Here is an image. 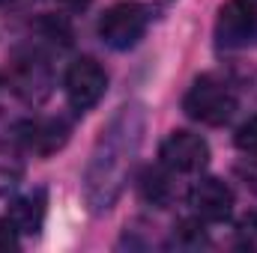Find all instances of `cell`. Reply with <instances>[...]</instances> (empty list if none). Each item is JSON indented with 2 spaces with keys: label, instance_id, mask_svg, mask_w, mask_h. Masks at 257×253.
I'll return each instance as SVG.
<instances>
[{
  "label": "cell",
  "instance_id": "1",
  "mask_svg": "<svg viewBox=\"0 0 257 253\" xmlns=\"http://www.w3.org/2000/svg\"><path fill=\"white\" fill-rule=\"evenodd\" d=\"M147 122H150L147 104L128 102L111 116V122L96 137V146L84 170V200L93 214L108 212L120 200L128 173L135 167V158L141 152Z\"/></svg>",
  "mask_w": 257,
  "mask_h": 253
},
{
  "label": "cell",
  "instance_id": "2",
  "mask_svg": "<svg viewBox=\"0 0 257 253\" xmlns=\"http://www.w3.org/2000/svg\"><path fill=\"white\" fill-rule=\"evenodd\" d=\"M183 110L194 122L224 126L236 110V90L218 74H200L183 98Z\"/></svg>",
  "mask_w": 257,
  "mask_h": 253
},
{
  "label": "cell",
  "instance_id": "3",
  "mask_svg": "<svg viewBox=\"0 0 257 253\" xmlns=\"http://www.w3.org/2000/svg\"><path fill=\"white\" fill-rule=\"evenodd\" d=\"M144 33H147V9L138 6V3H128V0L114 3L99 18V36L114 51L135 48Z\"/></svg>",
  "mask_w": 257,
  "mask_h": 253
},
{
  "label": "cell",
  "instance_id": "4",
  "mask_svg": "<svg viewBox=\"0 0 257 253\" xmlns=\"http://www.w3.org/2000/svg\"><path fill=\"white\" fill-rule=\"evenodd\" d=\"M215 42L227 51L257 42V6L251 0H227L215 18Z\"/></svg>",
  "mask_w": 257,
  "mask_h": 253
},
{
  "label": "cell",
  "instance_id": "5",
  "mask_svg": "<svg viewBox=\"0 0 257 253\" xmlns=\"http://www.w3.org/2000/svg\"><path fill=\"white\" fill-rule=\"evenodd\" d=\"M51 66L45 63L42 54L36 51H27V54H18L12 72H9V86L15 90L18 98H24L27 104H39L51 96Z\"/></svg>",
  "mask_w": 257,
  "mask_h": 253
},
{
  "label": "cell",
  "instance_id": "6",
  "mask_svg": "<svg viewBox=\"0 0 257 253\" xmlns=\"http://www.w3.org/2000/svg\"><path fill=\"white\" fill-rule=\"evenodd\" d=\"M66 98L75 110H90L93 104H99V98L105 96V86H108V74L105 68L90 60V57H81L66 68Z\"/></svg>",
  "mask_w": 257,
  "mask_h": 253
},
{
  "label": "cell",
  "instance_id": "7",
  "mask_svg": "<svg viewBox=\"0 0 257 253\" xmlns=\"http://www.w3.org/2000/svg\"><path fill=\"white\" fill-rule=\"evenodd\" d=\"M159 155H162V164H165L168 170H174V173H197V170H203L206 161H209V146H206V140H203L200 134L174 131V134L162 143Z\"/></svg>",
  "mask_w": 257,
  "mask_h": 253
},
{
  "label": "cell",
  "instance_id": "8",
  "mask_svg": "<svg viewBox=\"0 0 257 253\" xmlns=\"http://www.w3.org/2000/svg\"><path fill=\"white\" fill-rule=\"evenodd\" d=\"M15 137L33 155H54L57 149H63L66 140H69V122L60 120V116L24 120V122L15 126Z\"/></svg>",
  "mask_w": 257,
  "mask_h": 253
},
{
  "label": "cell",
  "instance_id": "9",
  "mask_svg": "<svg viewBox=\"0 0 257 253\" xmlns=\"http://www.w3.org/2000/svg\"><path fill=\"white\" fill-rule=\"evenodd\" d=\"M189 202H192L194 214L203 218V220H227L230 212H233V188L221 179H200L189 194Z\"/></svg>",
  "mask_w": 257,
  "mask_h": 253
},
{
  "label": "cell",
  "instance_id": "10",
  "mask_svg": "<svg viewBox=\"0 0 257 253\" xmlns=\"http://www.w3.org/2000/svg\"><path fill=\"white\" fill-rule=\"evenodd\" d=\"M45 212H48V200H45V190H30L24 196H18L12 206H9V220L18 232L24 236H36L45 224Z\"/></svg>",
  "mask_w": 257,
  "mask_h": 253
},
{
  "label": "cell",
  "instance_id": "11",
  "mask_svg": "<svg viewBox=\"0 0 257 253\" xmlns=\"http://www.w3.org/2000/svg\"><path fill=\"white\" fill-rule=\"evenodd\" d=\"M138 190H141V200L156 208H168L177 196V185H174V176L168 173V167H147L138 182Z\"/></svg>",
  "mask_w": 257,
  "mask_h": 253
},
{
  "label": "cell",
  "instance_id": "12",
  "mask_svg": "<svg viewBox=\"0 0 257 253\" xmlns=\"http://www.w3.org/2000/svg\"><path fill=\"white\" fill-rule=\"evenodd\" d=\"M24 179V158L15 146H9L6 140H0V194L12 190Z\"/></svg>",
  "mask_w": 257,
  "mask_h": 253
},
{
  "label": "cell",
  "instance_id": "13",
  "mask_svg": "<svg viewBox=\"0 0 257 253\" xmlns=\"http://www.w3.org/2000/svg\"><path fill=\"white\" fill-rule=\"evenodd\" d=\"M171 248H177V250H200V248H209V236L197 220H183L174 230Z\"/></svg>",
  "mask_w": 257,
  "mask_h": 253
},
{
  "label": "cell",
  "instance_id": "14",
  "mask_svg": "<svg viewBox=\"0 0 257 253\" xmlns=\"http://www.w3.org/2000/svg\"><path fill=\"white\" fill-rule=\"evenodd\" d=\"M39 33L48 39V42H54V45H72V27H69V21L60 18V15H42L39 18Z\"/></svg>",
  "mask_w": 257,
  "mask_h": 253
},
{
  "label": "cell",
  "instance_id": "15",
  "mask_svg": "<svg viewBox=\"0 0 257 253\" xmlns=\"http://www.w3.org/2000/svg\"><path fill=\"white\" fill-rule=\"evenodd\" d=\"M233 143H236V149H239V152H245V155L257 158V116L245 120L242 126L236 128Z\"/></svg>",
  "mask_w": 257,
  "mask_h": 253
},
{
  "label": "cell",
  "instance_id": "16",
  "mask_svg": "<svg viewBox=\"0 0 257 253\" xmlns=\"http://www.w3.org/2000/svg\"><path fill=\"white\" fill-rule=\"evenodd\" d=\"M236 248L257 253V214H245L236 224Z\"/></svg>",
  "mask_w": 257,
  "mask_h": 253
},
{
  "label": "cell",
  "instance_id": "17",
  "mask_svg": "<svg viewBox=\"0 0 257 253\" xmlns=\"http://www.w3.org/2000/svg\"><path fill=\"white\" fill-rule=\"evenodd\" d=\"M18 248V230L12 226V220H0V250H12Z\"/></svg>",
  "mask_w": 257,
  "mask_h": 253
},
{
  "label": "cell",
  "instance_id": "18",
  "mask_svg": "<svg viewBox=\"0 0 257 253\" xmlns=\"http://www.w3.org/2000/svg\"><path fill=\"white\" fill-rule=\"evenodd\" d=\"M236 176H242L245 188H251L257 194V164H239L236 167Z\"/></svg>",
  "mask_w": 257,
  "mask_h": 253
},
{
  "label": "cell",
  "instance_id": "19",
  "mask_svg": "<svg viewBox=\"0 0 257 253\" xmlns=\"http://www.w3.org/2000/svg\"><path fill=\"white\" fill-rule=\"evenodd\" d=\"M57 3H63L66 9H72V12H78V9H87V6H90V0H57Z\"/></svg>",
  "mask_w": 257,
  "mask_h": 253
}]
</instances>
